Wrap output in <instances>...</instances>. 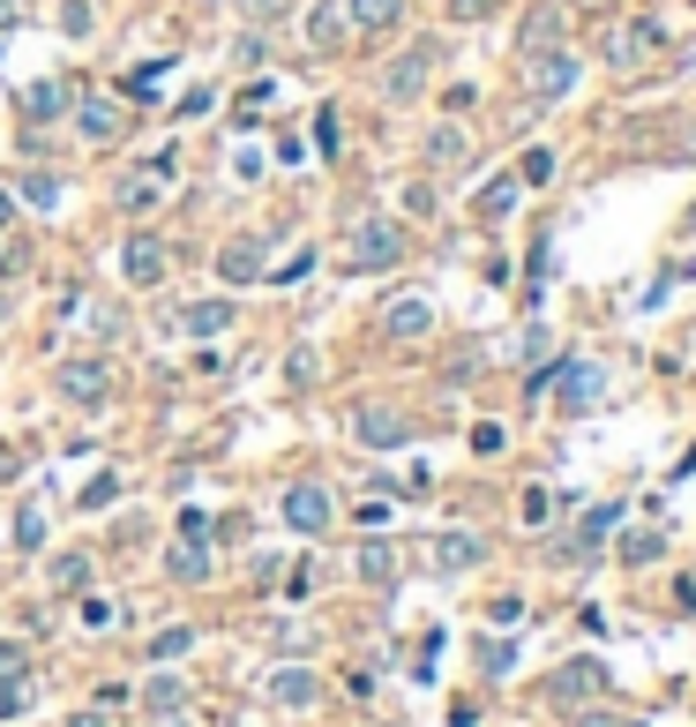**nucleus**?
Masks as SVG:
<instances>
[{
    "label": "nucleus",
    "instance_id": "nucleus-32",
    "mask_svg": "<svg viewBox=\"0 0 696 727\" xmlns=\"http://www.w3.org/2000/svg\"><path fill=\"white\" fill-rule=\"evenodd\" d=\"M60 31H68V38L90 31V0H60Z\"/></svg>",
    "mask_w": 696,
    "mask_h": 727
},
{
    "label": "nucleus",
    "instance_id": "nucleus-42",
    "mask_svg": "<svg viewBox=\"0 0 696 727\" xmlns=\"http://www.w3.org/2000/svg\"><path fill=\"white\" fill-rule=\"evenodd\" d=\"M547 172H554V158H547V150H525V166H517V180H547Z\"/></svg>",
    "mask_w": 696,
    "mask_h": 727
},
{
    "label": "nucleus",
    "instance_id": "nucleus-6",
    "mask_svg": "<svg viewBox=\"0 0 696 727\" xmlns=\"http://www.w3.org/2000/svg\"><path fill=\"white\" fill-rule=\"evenodd\" d=\"M352 435H360V443H368V450H397V443H405V421H397V413H382V405H360V413H352Z\"/></svg>",
    "mask_w": 696,
    "mask_h": 727
},
{
    "label": "nucleus",
    "instance_id": "nucleus-23",
    "mask_svg": "<svg viewBox=\"0 0 696 727\" xmlns=\"http://www.w3.org/2000/svg\"><path fill=\"white\" fill-rule=\"evenodd\" d=\"M307 38H315V45H337V38H345V15H337V0H323V8L307 15Z\"/></svg>",
    "mask_w": 696,
    "mask_h": 727
},
{
    "label": "nucleus",
    "instance_id": "nucleus-34",
    "mask_svg": "<svg viewBox=\"0 0 696 727\" xmlns=\"http://www.w3.org/2000/svg\"><path fill=\"white\" fill-rule=\"evenodd\" d=\"M82 578H90V562H82V556H60V562H53V585H82Z\"/></svg>",
    "mask_w": 696,
    "mask_h": 727
},
{
    "label": "nucleus",
    "instance_id": "nucleus-7",
    "mask_svg": "<svg viewBox=\"0 0 696 727\" xmlns=\"http://www.w3.org/2000/svg\"><path fill=\"white\" fill-rule=\"evenodd\" d=\"M285 525H292V533H323V525H329V495H323V488H307V480L285 488Z\"/></svg>",
    "mask_w": 696,
    "mask_h": 727
},
{
    "label": "nucleus",
    "instance_id": "nucleus-48",
    "mask_svg": "<svg viewBox=\"0 0 696 727\" xmlns=\"http://www.w3.org/2000/svg\"><path fill=\"white\" fill-rule=\"evenodd\" d=\"M210 8H225V0H210Z\"/></svg>",
    "mask_w": 696,
    "mask_h": 727
},
{
    "label": "nucleus",
    "instance_id": "nucleus-37",
    "mask_svg": "<svg viewBox=\"0 0 696 727\" xmlns=\"http://www.w3.org/2000/svg\"><path fill=\"white\" fill-rule=\"evenodd\" d=\"M315 143H323V158H337V113H329V105L315 113Z\"/></svg>",
    "mask_w": 696,
    "mask_h": 727
},
{
    "label": "nucleus",
    "instance_id": "nucleus-12",
    "mask_svg": "<svg viewBox=\"0 0 696 727\" xmlns=\"http://www.w3.org/2000/svg\"><path fill=\"white\" fill-rule=\"evenodd\" d=\"M225 323H233L225 300H188V307H180V331H195V338H217Z\"/></svg>",
    "mask_w": 696,
    "mask_h": 727
},
{
    "label": "nucleus",
    "instance_id": "nucleus-16",
    "mask_svg": "<svg viewBox=\"0 0 696 727\" xmlns=\"http://www.w3.org/2000/svg\"><path fill=\"white\" fill-rule=\"evenodd\" d=\"M165 570H172V578H180V585H195V578H210V540H180V548H172V562H165Z\"/></svg>",
    "mask_w": 696,
    "mask_h": 727
},
{
    "label": "nucleus",
    "instance_id": "nucleus-28",
    "mask_svg": "<svg viewBox=\"0 0 696 727\" xmlns=\"http://www.w3.org/2000/svg\"><path fill=\"white\" fill-rule=\"evenodd\" d=\"M105 503H121V480H113V472H98V480L82 488V511H105Z\"/></svg>",
    "mask_w": 696,
    "mask_h": 727
},
{
    "label": "nucleus",
    "instance_id": "nucleus-30",
    "mask_svg": "<svg viewBox=\"0 0 696 727\" xmlns=\"http://www.w3.org/2000/svg\"><path fill=\"white\" fill-rule=\"evenodd\" d=\"M121 203H127V211H150V203H158V180H143V172H135V180L121 188Z\"/></svg>",
    "mask_w": 696,
    "mask_h": 727
},
{
    "label": "nucleus",
    "instance_id": "nucleus-40",
    "mask_svg": "<svg viewBox=\"0 0 696 727\" xmlns=\"http://www.w3.org/2000/svg\"><path fill=\"white\" fill-rule=\"evenodd\" d=\"M15 540H23V548H38V540H45V517L23 511V517H15Z\"/></svg>",
    "mask_w": 696,
    "mask_h": 727
},
{
    "label": "nucleus",
    "instance_id": "nucleus-43",
    "mask_svg": "<svg viewBox=\"0 0 696 727\" xmlns=\"http://www.w3.org/2000/svg\"><path fill=\"white\" fill-rule=\"evenodd\" d=\"M405 211L412 217H435V188H405Z\"/></svg>",
    "mask_w": 696,
    "mask_h": 727
},
{
    "label": "nucleus",
    "instance_id": "nucleus-10",
    "mask_svg": "<svg viewBox=\"0 0 696 727\" xmlns=\"http://www.w3.org/2000/svg\"><path fill=\"white\" fill-rule=\"evenodd\" d=\"M60 390L82 398V405H105V368H98V360H68V368H60Z\"/></svg>",
    "mask_w": 696,
    "mask_h": 727
},
{
    "label": "nucleus",
    "instance_id": "nucleus-1",
    "mask_svg": "<svg viewBox=\"0 0 696 727\" xmlns=\"http://www.w3.org/2000/svg\"><path fill=\"white\" fill-rule=\"evenodd\" d=\"M397 256H405V225H397V217H360V225L345 233V262H352V270H390Z\"/></svg>",
    "mask_w": 696,
    "mask_h": 727
},
{
    "label": "nucleus",
    "instance_id": "nucleus-9",
    "mask_svg": "<svg viewBox=\"0 0 696 727\" xmlns=\"http://www.w3.org/2000/svg\"><path fill=\"white\" fill-rule=\"evenodd\" d=\"M121 270H127V286H158V278H165L158 241H150V233H135V241H127V256H121Z\"/></svg>",
    "mask_w": 696,
    "mask_h": 727
},
{
    "label": "nucleus",
    "instance_id": "nucleus-3",
    "mask_svg": "<svg viewBox=\"0 0 696 727\" xmlns=\"http://www.w3.org/2000/svg\"><path fill=\"white\" fill-rule=\"evenodd\" d=\"M525 60H532V68H525V83H532L539 98H562V90H576V60H570V53H554V45H547V53H525Z\"/></svg>",
    "mask_w": 696,
    "mask_h": 727
},
{
    "label": "nucleus",
    "instance_id": "nucleus-27",
    "mask_svg": "<svg viewBox=\"0 0 696 727\" xmlns=\"http://www.w3.org/2000/svg\"><path fill=\"white\" fill-rule=\"evenodd\" d=\"M165 68H172V60H143V68L127 76V90H135V98H158V90H165Z\"/></svg>",
    "mask_w": 696,
    "mask_h": 727
},
{
    "label": "nucleus",
    "instance_id": "nucleus-26",
    "mask_svg": "<svg viewBox=\"0 0 696 727\" xmlns=\"http://www.w3.org/2000/svg\"><path fill=\"white\" fill-rule=\"evenodd\" d=\"M60 105H68V98H60V90H53V83L23 90V121H53V113H60Z\"/></svg>",
    "mask_w": 696,
    "mask_h": 727
},
{
    "label": "nucleus",
    "instance_id": "nucleus-44",
    "mask_svg": "<svg viewBox=\"0 0 696 727\" xmlns=\"http://www.w3.org/2000/svg\"><path fill=\"white\" fill-rule=\"evenodd\" d=\"M0 675H23V645L15 638H0Z\"/></svg>",
    "mask_w": 696,
    "mask_h": 727
},
{
    "label": "nucleus",
    "instance_id": "nucleus-39",
    "mask_svg": "<svg viewBox=\"0 0 696 727\" xmlns=\"http://www.w3.org/2000/svg\"><path fill=\"white\" fill-rule=\"evenodd\" d=\"M494 8H502V0H450L457 23H480V15H494Z\"/></svg>",
    "mask_w": 696,
    "mask_h": 727
},
{
    "label": "nucleus",
    "instance_id": "nucleus-29",
    "mask_svg": "<svg viewBox=\"0 0 696 727\" xmlns=\"http://www.w3.org/2000/svg\"><path fill=\"white\" fill-rule=\"evenodd\" d=\"M23 195H31L38 211H53V203H60V180H53V172H31V180H23Z\"/></svg>",
    "mask_w": 696,
    "mask_h": 727
},
{
    "label": "nucleus",
    "instance_id": "nucleus-33",
    "mask_svg": "<svg viewBox=\"0 0 696 727\" xmlns=\"http://www.w3.org/2000/svg\"><path fill=\"white\" fill-rule=\"evenodd\" d=\"M480 668H487V675H509V668H517V652H509V645H480Z\"/></svg>",
    "mask_w": 696,
    "mask_h": 727
},
{
    "label": "nucleus",
    "instance_id": "nucleus-45",
    "mask_svg": "<svg viewBox=\"0 0 696 727\" xmlns=\"http://www.w3.org/2000/svg\"><path fill=\"white\" fill-rule=\"evenodd\" d=\"M576 727H637V720H615V713H584Z\"/></svg>",
    "mask_w": 696,
    "mask_h": 727
},
{
    "label": "nucleus",
    "instance_id": "nucleus-24",
    "mask_svg": "<svg viewBox=\"0 0 696 727\" xmlns=\"http://www.w3.org/2000/svg\"><path fill=\"white\" fill-rule=\"evenodd\" d=\"M464 150H472V143H464V128H435V135H427V158H435V166H457Z\"/></svg>",
    "mask_w": 696,
    "mask_h": 727
},
{
    "label": "nucleus",
    "instance_id": "nucleus-15",
    "mask_svg": "<svg viewBox=\"0 0 696 727\" xmlns=\"http://www.w3.org/2000/svg\"><path fill=\"white\" fill-rule=\"evenodd\" d=\"M607 683V675H599V660H570V668H562V675H554V697H562V705H570V697H584V690H599Z\"/></svg>",
    "mask_w": 696,
    "mask_h": 727
},
{
    "label": "nucleus",
    "instance_id": "nucleus-22",
    "mask_svg": "<svg viewBox=\"0 0 696 727\" xmlns=\"http://www.w3.org/2000/svg\"><path fill=\"white\" fill-rule=\"evenodd\" d=\"M143 705H150V713H180V705H188V683H180V675H158V683L143 690Z\"/></svg>",
    "mask_w": 696,
    "mask_h": 727
},
{
    "label": "nucleus",
    "instance_id": "nucleus-5",
    "mask_svg": "<svg viewBox=\"0 0 696 727\" xmlns=\"http://www.w3.org/2000/svg\"><path fill=\"white\" fill-rule=\"evenodd\" d=\"M644 53H659V31H652V23H615V31H607V60H615L621 76H629Z\"/></svg>",
    "mask_w": 696,
    "mask_h": 727
},
{
    "label": "nucleus",
    "instance_id": "nucleus-20",
    "mask_svg": "<svg viewBox=\"0 0 696 727\" xmlns=\"http://www.w3.org/2000/svg\"><path fill=\"white\" fill-rule=\"evenodd\" d=\"M397 15H405L397 0H352V31H390Z\"/></svg>",
    "mask_w": 696,
    "mask_h": 727
},
{
    "label": "nucleus",
    "instance_id": "nucleus-31",
    "mask_svg": "<svg viewBox=\"0 0 696 727\" xmlns=\"http://www.w3.org/2000/svg\"><path fill=\"white\" fill-rule=\"evenodd\" d=\"M607 525H615V511H592L584 525H576V548H599V540H607Z\"/></svg>",
    "mask_w": 696,
    "mask_h": 727
},
{
    "label": "nucleus",
    "instance_id": "nucleus-11",
    "mask_svg": "<svg viewBox=\"0 0 696 727\" xmlns=\"http://www.w3.org/2000/svg\"><path fill=\"white\" fill-rule=\"evenodd\" d=\"M592 398H599V368H592V360H570V368H562V413H584Z\"/></svg>",
    "mask_w": 696,
    "mask_h": 727
},
{
    "label": "nucleus",
    "instance_id": "nucleus-47",
    "mask_svg": "<svg viewBox=\"0 0 696 727\" xmlns=\"http://www.w3.org/2000/svg\"><path fill=\"white\" fill-rule=\"evenodd\" d=\"M158 727H195V720H180V713H165V720Z\"/></svg>",
    "mask_w": 696,
    "mask_h": 727
},
{
    "label": "nucleus",
    "instance_id": "nucleus-14",
    "mask_svg": "<svg viewBox=\"0 0 696 727\" xmlns=\"http://www.w3.org/2000/svg\"><path fill=\"white\" fill-rule=\"evenodd\" d=\"M480 562V533H442L435 540V570H472Z\"/></svg>",
    "mask_w": 696,
    "mask_h": 727
},
{
    "label": "nucleus",
    "instance_id": "nucleus-46",
    "mask_svg": "<svg viewBox=\"0 0 696 727\" xmlns=\"http://www.w3.org/2000/svg\"><path fill=\"white\" fill-rule=\"evenodd\" d=\"M68 727H105V713H76V720H68Z\"/></svg>",
    "mask_w": 696,
    "mask_h": 727
},
{
    "label": "nucleus",
    "instance_id": "nucleus-21",
    "mask_svg": "<svg viewBox=\"0 0 696 727\" xmlns=\"http://www.w3.org/2000/svg\"><path fill=\"white\" fill-rule=\"evenodd\" d=\"M554 38H562V8H539L532 23H525V53H547Z\"/></svg>",
    "mask_w": 696,
    "mask_h": 727
},
{
    "label": "nucleus",
    "instance_id": "nucleus-35",
    "mask_svg": "<svg viewBox=\"0 0 696 727\" xmlns=\"http://www.w3.org/2000/svg\"><path fill=\"white\" fill-rule=\"evenodd\" d=\"M270 98H278V90H270V83H247V90H240V121H255V113H262Z\"/></svg>",
    "mask_w": 696,
    "mask_h": 727
},
{
    "label": "nucleus",
    "instance_id": "nucleus-36",
    "mask_svg": "<svg viewBox=\"0 0 696 727\" xmlns=\"http://www.w3.org/2000/svg\"><path fill=\"white\" fill-rule=\"evenodd\" d=\"M659 556V533H637V540H621V562H652Z\"/></svg>",
    "mask_w": 696,
    "mask_h": 727
},
{
    "label": "nucleus",
    "instance_id": "nucleus-19",
    "mask_svg": "<svg viewBox=\"0 0 696 727\" xmlns=\"http://www.w3.org/2000/svg\"><path fill=\"white\" fill-rule=\"evenodd\" d=\"M360 578H368V585H390V578H397V556H390V540H368V548H360Z\"/></svg>",
    "mask_w": 696,
    "mask_h": 727
},
{
    "label": "nucleus",
    "instance_id": "nucleus-17",
    "mask_svg": "<svg viewBox=\"0 0 696 727\" xmlns=\"http://www.w3.org/2000/svg\"><path fill=\"white\" fill-rule=\"evenodd\" d=\"M217 270H225L233 286H247V278H262V248H255V241H233V248L217 256Z\"/></svg>",
    "mask_w": 696,
    "mask_h": 727
},
{
    "label": "nucleus",
    "instance_id": "nucleus-4",
    "mask_svg": "<svg viewBox=\"0 0 696 727\" xmlns=\"http://www.w3.org/2000/svg\"><path fill=\"white\" fill-rule=\"evenodd\" d=\"M262 690H270V705L300 713V705H315V697H323V675H315V668H278Z\"/></svg>",
    "mask_w": 696,
    "mask_h": 727
},
{
    "label": "nucleus",
    "instance_id": "nucleus-8",
    "mask_svg": "<svg viewBox=\"0 0 696 727\" xmlns=\"http://www.w3.org/2000/svg\"><path fill=\"white\" fill-rule=\"evenodd\" d=\"M382 331H390V338H427V331H435V300H419V293L390 300V315H382Z\"/></svg>",
    "mask_w": 696,
    "mask_h": 727
},
{
    "label": "nucleus",
    "instance_id": "nucleus-41",
    "mask_svg": "<svg viewBox=\"0 0 696 727\" xmlns=\"http://www.w3.org/2000/svg\"><path fill=\"white\" fill-rule=\"evenodd\" d=\"M31 23V0H0V31H23Z\"/></svg>",
    "mask_w": 696,
    "mask_h": 727
},
{
    "label": "nucleus",
    "instance_id": "nucleus-2",
    "mask_svg": "<svg viewBox=\"0 0 696 727\" xmlns=\"http://www.w3.org/2000/svg\"><path fill=\"white\" fill-rule=\"evenodd\" d=\"M427 68H435V45H412V53H397V60H390V76H382V98H390V105L419 98V90H427Z\"/></svg>",
    "mask_w": 696,
    "mask_h": 727
},
{
    "label": "nucleus",
    "instance_id": "nucleus-18",
    "mask_svg": "<svg viewBox=\"0 0 696 727\" xmlns=\"http://www.w3.org/2000/svg\"><path fill=\"white\" fill-rule=\"evenodd\" d=\"M517 188H525L517 172H502V180H487V188H480V217H509V211H517Z\"/></svg>",
    "mask_w": 696,
    "mask_h": 727
},
{
    "label": "nucleus",
    "instance_id": "nucleus-38",
    "mask_svg": "<svg viewBox=\"0 0 696 727\" xmlns=\"http://www.w3.org/2000/svg\"><path fill=\"white\" fill-rule=\"evenodd\" d=\"M15 705H23V675H0V720H15Z\"/></svg>",
    "mask_w": 696,
    "mask_h": 727
},
{
    "label": "nucleus",
    "instance_id": "nucleus-13",
    "mask_svg": "<svg viewBox=\"0 0 696 727\" xmlns=\"http://www.w3.org/2000/svg\"><path fill=\"white\" fill-rule=\"evenodd\" d=\"M76 128L90 135V143H113V135H121V113H113L105 98H82V105H76Z\"/></svg>",
    "mask_w": 696,
    "mask_h": 727
},
{
    "label": "nucleus",
    "instance_id": "nucleus-25",
    "mask_svg": "<svg viewBox=\"0 0 696 727\" xmlns=\"http://www.w3.org/2000/svg\"><path fill=\"white\" fill-rule=\"evenodd\" d=\"M188 645H195V630H188V623H172V630H158V638H150V660H180V652H188Z\"/></svg>",
    "mask_w": 696,
    "mask_h": 727
}]
</instances>
